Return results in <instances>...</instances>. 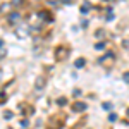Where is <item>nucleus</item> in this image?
<instances>
[{
  "label": "nucleus",
  "mask_w": 129,
  "mask_h": 129,
  "mask_svg": "<svg viewBox=\"0 0 129 129\" xmlns=\"http://www.w3.org/2000/svg\"><path fill=\"white\" fill-rule=\"evenodd\" d=\"M41 86H45V79H41V78H38V79H36V88L40 89Z\"/></svg>",
  "instance_id": "nucleus-4"
},
{
  "label": "nucleus",
  "mask_w": 129,
  "mask_h": 129,
  "mask_svg": "<svg viewBox=\"0 0 129 129\" xmlns=\"http://www.w3.org/2000/svg\"><path fill=\"white\" fill-rule=\"evenodd\" d=\"M67 55H69V50L64 48V47H59V48L55 50V59L59 60V62H60V60H66Z\"/></svg>",
  "instance_id": "nucleus-1"
},
{
  "label": "nucleus",
  "mask_w": 129,
  "mask_h": 129,
  "mask_svg": "<svg viewBox=\"0 0 129 129\" xmlns=\"http://www.w3.org/2000/svg\"><path fill=\"white\" fill-rule=\"evenodd\" d=\"M127 117H129V109H127Z\"/></svg>",
  "instance_id": "nucleus-8"
},
{
  "label": "nucleus",
  "mask_w": 129,
  "mask_h": 129,
  "mask_svg": "<svg viewBox=\"0 0 129 129\" xmlns=\"http://www.w3.org/2000/svg\"><path fill=\"white\" fill-rule=\"evenodd\" d=\"M62 2H64V4H69V2H72V0H62Z\"/></svg>",
  "instance_id": "nucleus-7"
},
{
  "label": "nucleus",
  "mask_w": 129,
  "mask_h": 129,
  "mask_svg": "<svg viewBox=\"0 0 129 129\" xmlns=\"http://www.w3.org/2000/svg\"><path fill=\"white\" fill-rule=\"evenodd\" d=\"M72 110H74V112H83V110H86V105H84L83 102H76V103L72 105Z\"/></svg>",
  "instance_id": "nucleus-2"
},
{
  "label": "nucleus",
  "mask_w": 129,
  "mask_h": 129,
  "mask_svg": "<svg viewBox=\"0 0 129 129\" xmlns=\"http://www.w3.org/2000/svg\"><path fill=\"white\" fill-rule=\"evenodd\" d=\"M122 78H124L126 83H129V71H127V72H124V76H122Z\"/></svg>",
  "instance_id": "nucleus-5"
},
{
  "label": "nucleus",
  "mask_w": 129,
  "mask_h": 129,
  "mask_svg": "<svg viewBox=\"0 0 129 129\" xmlns=\"http://www.w3.org/2000/svg\"><path fill=\"white\" fill-rule=\"evenodd\" d=\"M103 109H105V110H110V109H112V103H103Z\"/></svg>",
  "instance_id": "nucleus-6"
},
{
  "label": "nucleus",
  "mask_w": 129,
  "mask_h": 129,
  "mask_svg": "<svg viewBox=\"0 0 129 129\" xmlns=\"http://www.w3.org/2000/svg\"><path fill=\"white\" fill-rule=\"evenodd\" d=\"M84 64H86V62H84V59H78V60H76V64H74V66H76V67L79 69V67H83Z\"/></svg>",
  "instance_id": "nucleus-3"
}]
</instances>
